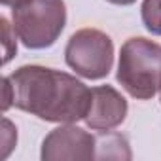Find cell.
<instances>
[{"instance_id": "obj_10", "label": "cell", "mask_w": 161, "mask_h": 161, "mask_svg": "<svg viewBox=\"0 0 161 161\" xmlns=\"http://www.w3.org/2000/svg\"><path fill=\"white\" fill-rule=\"evenodd\" d=\"M10 106H14V89H12L10 78L4 76L2 78V112H8Z\"/></svg>"}, {"instance_id": "obj_5", "label": "cell", "mask_w": 161, "mask_h": 161, "mask_svg": "<svg viewBox=\"0 0 161 161\" xmlns=\"http://www.w3.org/2000/svg\"><path fill=\"white\" fill-rule=\"evenodd\" d=\"M44 161H89L97 159V136L74 123H61L42 142Z\"/></svg>"}, {"instance_id": "obj_11", "label": "cell", "mask_w": 161, "mask_h": 161, "mask_svg": "<svg viewBox=\"0 0 161 161\" xmlns=\"http://www.w3.org/2000/svg\"><path fill=\"white\" fill-rule=\"evenodd\" d=\"M106 2L116 4V6H131V4H135V2H136V0H106Z\"/></svg>"}, {"instance_id": "obj_2", "label": "cell", "mask_w": 161, "mask_h": 161, "mask_svg": "<svg viewBox=\"0 0 161 161\" xmlns=\"http://www.w3.org/2000/svg\"><path fill=\"white\" fill-rule=\"evenodd\" d=\"M116 80L133 99H152L161 87V46L142 36L125 40Z\"/></svg>"}, {"instance_id": "obj_4", "label": "cell", "mask_w": 161, "mask_h": 161, "mask_svg": "<svg viewBox=\"0 0 161 161\" xmlns=\"http://www.w3.org/2000/svg\"><path fill=\"white\" fill-rule=\"evenodd\" d=\"M64 61L78 76L103 80L114 66V42L99 29H80L68 38Z\"/></svg>"}, {"instance_id": "obj_9", "label": "cell", "mask_w": 161, "mask_h": 161, "mask_svg": "<svg viewBox=\"0 0 161 161\" xmlns=\"http://www.w3.org/2000/svg\"><path fill=\"white\" fill-rule=\"evenodd\" d=\"M15 144H17V129L8 118H2V153H0V159H6L10 152L15 148Z\"/></svg>"}, {"instance_id": "obj_13", "label": "cell", "mask_w": 161, "mask_h": 161, "mask_svg": "<svg viewBox=\"0 0 161 161\" xmlns=\"http://www.w3.org/2000/svg\"><path fill=\"white\" fill-rule=\"evenodd\" d=\"M159 93H161V87H159Z\"/></svg>"}, {"instance_id": "obj_8", "label": "cell", "mask_w": 161, "mask_h": 161, "mask_svg": "<svg viewBox=\"0 0 161 161\" xmlns=\"http://www.w3.org/2000/svg\"><path fill=\"white\" fill-rule=\"evenodd\" d=\"M0 23H2V47H4V59H2V63L8 64L15 57V53H17L15 31H14V25H10L6 17L0 19Z\"/></svg>"}, {"instance_id": "obj_6", "label": "cell", "mask_w": 161, "mask_h": 161, "mask_svg": "<svg viewBox=\"0 0 161 161\" xmlns=\"http://www.w3.org/2000/svg\"><path fill=\"white\" fill-rule=\"evenodd\" d=\"M129 112L125 97L112 86H99L91 89V108L86 116V123L93 131H112L119 127Z\"/></svg>"}, {"instance_id": "obj_1", "label": "cell", "mask_w": 161, "mask_h": 161, "mask_svg": "<svg viewBox=\"0 0 161 161\" xmlns=\"http://www.w3.org/2000/svg\"><path fill=\"white\" fill-rule=\"evenodd\" d=\"M14 106L49 123H76L91 108V89L72 74L25 64L10 76Z\"/></svg>"}, {"instance_id": "obj_7", "label": "cell", "mask_w": 161, "mask_h": 161, "mask_svg": "<svg viewBox=\"0 0 161 161\" xmlns=\"http://www.w3.org/2000/svg\"><path fill=\"white\" fill-rule=\"evenodd\" d=\"M140 15L144 29L153 36H161V0H142Z\"/></svg>"}, {"instance_id": "obj_3", "label": "cell", "mask_w": 161, "mask_h": 161, "mask_svg": "<svg viewBox=\"0 0 161 161\" xmlns=\"http://www.w3.org/2000/svg\"><path fill=\"white\" fill-rule=\"evenodd\" d=\"M12 25L25 47H51L64 31L66 6L63 0H21L12 8Z\"/></svg>"}, {"instance_id": "obj_12", "label": "cell", "mask_w": 161, "mask_h": 161, "mask_svg": "<svg viewBox=\"0 0 161 161\" xmlns=\"http://www.w3.org/2000/svg\"><path fill=\"white\" fill-rule=\"evenodd\" d=\"M2 2V6H10V8H14V6H17L21 0H0Z\"/></svg>"}]
</instances>
